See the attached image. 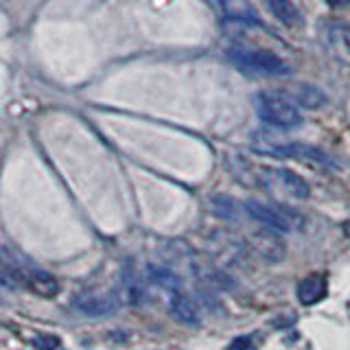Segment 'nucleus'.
<instances>
[{
	"label": "nucleus",
	"mask_w": 350,
	"mask_h": 350,
	"mask_svg": "<svg viewBox=\"0 0 350 350\" xmlns=\"http://www.w3.org/2000/svg\"><path fill=\"white\" fill-rule=\"evenodd\" d=\"M293 96H295V101H298L302 107H311V109L322 107V105L326 103V96H324V92L320 90V88L306 85V83H302V85L295 88Z\"/></svg>",
	"instance_id": "nucleus-12"
},
{
	"label": "nucleus",
	"mask_w": 350,
	"mask_h": 350,
	"mask_svg": "<svg viewBox=\"0 0 350 350\" xmlns=\"http://www.w3.org/2000/svg\"><path fill=\"white\" fill-rule=\"evenodd\" d=\"M226 57L230 64L237 66L241 72L254 75V77H287L289 64L280 59L276 53L254 46H230L226 51Z\"/></svg>",
	"instance_id": "nucleus-1"
},
{
	"label": "nucleus",
	"mask_w": 350,
	"mask_h": 350,
	"mask_svg": "<svg viewBox=\"0 0 350 350\" xmlns=\"http://www.w3.org/2000/svg\"><path fill=\"white\" fill-rule=\"evenodd\" d=\"M252 243L267 260H280L284 256V243L276 232H258L252 237Z\"/></svg>",
	"instance_id": "nucleus-9"
},
{
	"label": "nucleus",
	"mask_w": 350,
	"mask_h": 350,
	"mask_svg": "<svg viewBox=\"0 0 350 350\" xmlns=\"http://www.w3.org/2000/svg\"><path fill=\"white\" fill-rule=\"evenodd\" d=\"M169 311H171L175 317H178L180 322L189 324V326H200V324H202V315H200V311H197L195 302H193L184 291H180V293H171Z\"/></svg>",
	"instance_id": "nucleus-8"
},
{
	"label": "nucleus",
	"mask_w": 350,
	"mask_h": 350,
	"mask_svg": "<svg viewBox=\"0 0 350 350\" xmlns=\"http://www.w3.org/2000/svg\"><path fill=\"white\" fill-rule=\"evenodd\" d=\"M75 309L88 315V317H103V315H112L118 309V300L116 295H103V293H81L75 298Z\"/></svg>",
	"instance_id": "nucleus-6"
},
{
	"label": "nucleus",
	"mask_w": 350,
	"mask_h": 350,
	"mask_svg": "<svg viewBox=\"0 0 350 350\" xmlns=\"http://www.w3.org/2000/svg\"><path fill=\"white\" fill-rule=\"evenodd\" d=\"M228 350H256V344H254V339H252V337L241 335V337H234L232 342H230Z\"/></svg>",
	"instance_id": "nucleus-17"
},
{
	"label": "nucleus",
	"mask_w": 350,
	"mask_h": 350,
	"mask_svg": "<svg viewBox=\"0 0 350 350\" xmlns=\"http://www.w3.org/2000/svg\"><path fill=\"white\" fill-rule=\"evenodd\" d=\"M256 114L262 123L278 129H293L302 125V114L291 98L278 92H260L254 96Z\"/></svg>",
	"instance_id": "nucleus-2"
},
{
	"label": "nucleus",
	"mask_w": 350,
	"mask_h": 350,
	"mask_svg": "<svg viewBox=\"0 0 350 350\" xmlns=\"http://www.w3.org/2000/svg\"><path fill=\"white\" fill-rule=\"evenodd\" d=\"M267 7L273 14V18H278L282 25L293 27L300 22V11L291 0H267Z\"/></svg>",
	"instance_id": "nucleus-11"
},
{
	"label": "nucleus",
	"mask_w": 350,
	"mask_h": 350,
	"mask_svg": "<svg viewBox=\"0 0 350 350\" xmlns=\"http://www.w3.org/2000/svg\"><path fill=\"white\" fill-rule=\"evenodd\" d=\"M211 208L219 217H224V219H237V204L230 200V197H226V195H215Z\"/></svg>",
	"instance_id": "nucleus-15"
},
{
	"label": "nucleus",
	"mask_w": 350,
	"mask_h": 350,
	"mask_svg": "<svg viewBox=\"0 0 350 350\" xmlns=\"http://www.w3.org/2000/svg\"><path fill=\"white\" fill-rule=\"evenodd\" d=\"M262 182L267 184L269 191H280L293 200L309 197V184L289 169H262Z\"/></svg>",
	"instance_id": "nucleus-4"
},
{
	"label": "nucleus",
	"mask_w": 350,
	"mask_h": 350,
	"mask_svg": "<svg viewBox=\"0 0 350 350\" xmlns=\"http://www.w3.org/2000/svg\"><path fill=\"white\" fill-rule=\"evenodd\" d=\"M27 284H29V289L33 293L42 295V298H53V295H57V291H59L57 280H55L51 273L40 271V269L29 273V276H27Z\"/></svg>",
	"instance_id": "nucleus-10"
},
{
	"label": "nucleus",
	"mask_w": 350,
	"mask_h": 350,
	"mask_svg": "<svg viewBox=\"0 0 350 350\" xmlns=\"http://www.w3.org/2000/svg\"><path fill=\"white\" fill-rule=\"evenodd\" d=\"M348 311H350V302H348Z\"/></svg>",
	"instance_id": "nucleus-20"
},
{
	"label": "nucleus",
	"mask_w": 350,
	"mask_h": 350,
	"mask_svg": "<svg viewBox=\"0 0 350 350\" xmlns=\"http://www.w3.org/2000/svg\"><path fill=\"white\" fill-rule=\"evenodd\" d=\"M256 153L271 158H298L306 164H320V167H331V160L324 151L315 149L304 142H278L269 136H256L254 145H252Z\"/></svg>",
	"instance_id": "nucleus-3"
},
{
	"label": "nucleus",
	"mask_w": 350,
	"mask_h": 350,
	"mask_svg": "<svg viewBox=\"0 0 350 350\" xmlns=\"http://www.w3.org/2000/svg\"><path fill=\"white\" fill-rule=\"evenodd\" d=\"M149 278L160 284L162 289H167L169 293H180L182 291V280L175 276L171 269H164V267H149Z\"/></svg>",
	"instance_id": "nucleus-13"
},
{
	"label": "nucleus",
	"mask_w": 350,
	"mask_h": 350,
	"mask_svg": "<svg viewBox=\"0 0 350 350\" xmlns=\"http://www.w3.org/2000/svg\"><path fill=\"white\" fill-rule=\"evenodd\" d=\"M33 346L36 350H64V344L57 335H51V333H38L33 335Z\"/></svg>",
	"instance_id": "nucleus-16"
},
{
	"label": "nucleus",
	"mask_w": 350,
	"mask_h": 350,
	"mask_svg": "<svg viewBox=\"0 0 350 350\" xmlns=\"http://www.w3.org/2000/svg\"><path fill=\"white\" fill-rule=\"evenodd\" d=\"M326 291H328V284H326V278L322 273H311V276H306L300 280L298 284V302L304 304V306H313L317 302H322L326 298Z\"/></svg>",
	"instance_id": "nucleus-7"
},
{
	"label": "nucleus",
	"mask_w": 350,
	"mask_h": 350,
	"mask_svg": "<svg viewBox=\"0 0 350 350\" xmlns=\"http://www.w3.org/2000/svg\"><path fill=\"white\" fill-rule=\"evenodd\" d=\"M331 7H350V0H328Z\"/></svg>",
	"instance_id": "nucleus-18"
},
{
	"label": "nucleus",
	"mask_w": 350,
	"mask_h": 350,
	"mask_svg": "<svg viewBox=\"0 0 350 350\" xmlns=\"http://www.w3.org/2000/svg\"><path fill=\"white\" fill-rule=\"evenodd\" d=\"M245 211L252 219H254V221H260L262 226L273 230V232H289V230L293 228L291 221L287 219L284 208H273V206H267L262 202L250 200V202H245Z\"/></svg>",
	"instance_id": "nucleus-5"
},
{
	"label": "nucleus",
	"mask_w": 350,
	"mask_h": 350,
	"mask_svg": "<svg viewBox=\"0 0 350 350\" xmlns=\"http://www.w3.org/2000/svg\"><path fill=\"white\" fill-rule=\"evenodd\" d=\"M221 7L226 11V16H230V18L256 22V11L252 9V5L245 3V0H221Z\"/></svg>",
	"instance_id": "nucleus-14"
},
{
	"label": "nucleus",
	"mask_w": 350,
	"mask_h": 350,
	"mask_svg": "<svg viewBox=\"0 0 350 350\" xmlns=\"http://www.w3.org/2000/svg\"><path fill=\"white\" fill-rule=\"evenodd\" d=\"M346 42H348V46H350V33H348V38H346Z\"/></svg>",
	"instance_id": "nucleus-19"
}]
</instances>
